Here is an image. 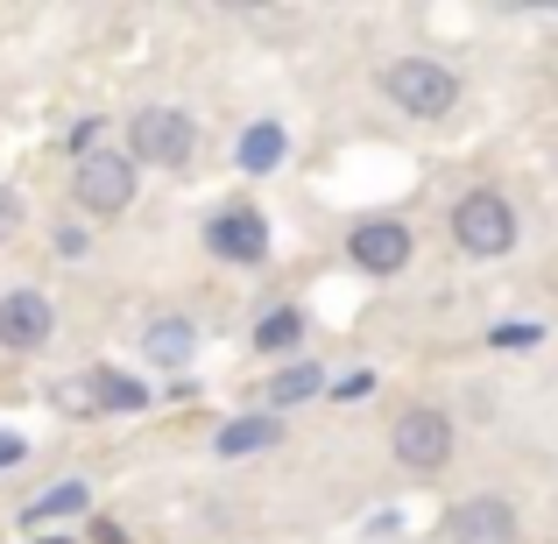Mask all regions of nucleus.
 Returning a JSON list of instances; mask_svg holds the SVG:
<instances>
[{"mask_svg":"<svg viewBox=\"0 0 558 544\" xmlns=\"http://www.w3.org/2000/svg\"><path fill=\"white\" fill-rule=\"evenodd\" d=\"M290 156V128L283 121H255L241 142H233V164L247 170V178H262V170H276Z\"/></svg>","mask_w":558,"mask_h":544,"instance_id":"nucleus-13","label":"nucleus"},{"mask_svg":"<svg viewBox=\"0 0 558 544\" xmlns=\"http://www.w3.org/2000/svg\"><path fill=\"white\" fill-rule=\"evenodd\" d=\"M452 418L438 403H410L403 418H396L389 446H396V467H410V474H438V467L452 460Z\"/></svg>","mask_w":558,"mask_h":544,"instance_id":"nucleus-5","label":"nucleus"},{"mask_svg":"<svg viewBox=\"0 0 558 544\" xmlns=\"http://www.w3.org/2000/svg\"><path fill=\"white\" fill-rule=\"evenodd\" d=\"M50 241H57V255H85V233H78V227H57Z\"/></svg>","mask_w":558,"mask_h":544,"instance_id":"nucleus-21","label":"nucleus"},{"mask_svg":"<svg viewBox=\"0 0 558 544\" xmlns=\"http://www.w3.org/2000/svg\"><path fill=\"white\" fill-rule=\"evenodd\" d=\"M85 509H93L85 481H50L36 503H22V523H64V517H85Z\"/></svg>","mask_w":558,"mask_h":544,"instance_id":"nucleus-15","label":"nucleus"},{"mask_svg":"<svg viewBox=\"0 0 558 544\" xmlns=\"http://www.w3.org/2000/svg\"><path fill=\"white\" fill-rule=\"evenodd\" d=\"M57 333V304L43 290H8L0 298V354H43Z\"/></svg>","mask_w":558,"mask_h":544,"instance_id":"nucleus-9","label":"nucleus"},{"mask_svg":"<svg viewBox=\"0 0 558 544\" xmlns=\"http://www.w3.org/2000/svg\"><path fill=\"white\" fill-rule=\"evenodd\" d=\"M128 156L142 170H184L198 156V121L184 107H142L128 121Z\"/></svg>","mask_w":558,"mask_h":544,"instance_id":"nucleus-4","label":"nucleus"},{"mask_svg":"<svg viewBox=\"0 0 558 544\" xmlns=\"http://www.w3.org/2000/svg\"><path fill=\"white\" fill-rule=\"evenodd\" d=\"M304 326H312V318H304V304H276V312L255 318V333H247V340H255L262 354H298V347H304Z\"/></svg>","mask_w":558,"mask_h":544,"instance_id":"nucleus-14","label":"nucleus"},{"mask_svg":"<svg viewBox=\"0 0 558 544\" xmlns=\"http://www.w3.org/2000/svg\"><path fill=\"white\" fill-rule=\"evenodd\" d=\"M28 460V438L22 432H0V467H22Z\"/></svg>","mask_w":558,"mask_h":544,"instance_id":"nucleus-20","label":"nucleus"},{"mask_svg":"<svg viewBox=\"0 0 558 544\" xmlns=\"http://www.w3.org/2000/svg\"><path fill=\"white\" fill-rule=\"evenodd\" d=\"M517 503L509 495H466L446 517V544H517Z\"/></svg>","mask_w":558,"mask_h":544,"instance_id":"nucleus-10","label":"nucleus"},{"mask_svg":"<svg viewBox=\"0 0 558 544\" xmlns=\"http://www.w3.org/2000/svg\"><path fill=\"white\" fill-rule=\"evenodd\" d=\"M318 389H326V375H318L312 361H290L276 382H262V396H269V418H276V410H290V403H304V396H318Z\"/></svg>","mask_w":558,"mask_h":544,"instance_id":"nucleus-16","label":"nucleus"},{"mask_svg":"<svg viewBox=\"0 0 558 544\" xmlns=\"http://www.w3.org/2000/svg\"><path fill=\"white\" fill-rule=\"evenodd\" d=\"M488 347L495 354H531V347H545V326L537 318H502V326H488Z\"/></svg>","mask_w":558,"mask_h":544,"instance_id":"nucleus-17","label":"nucleus"},{"mask_svg":"<svg viewBox=\"0 0 558 544\" xmlns=\"http://www.w3.org/2000/svg\"><path fill=\"white\" fill-rule=\"evenodd\" d=\"M446 227H452V247H460V255H474V262H502L509 247H517L523 219H517V205H509L495 184H481V191H460V205H452Z\"/></svg>","mask_w":558,"mask_h":544,"instance_id":"nucleus-1","label":"nucleus"},{"mask_svg":"<svg viewBox=\"0 0 558 544\" xmlns=\"http://www.w3.org/2000/svg\"><path fill=\"white\" fill-rule=\"evenodd\" d=\"M276 438H283V418H269V410H255V418H227L213 432V452L219 460H247V452H269Z\"/></svg>","mask_w":558,"mask_h":544,"instance_id":"nucleus-12","label":"nucleus"},{"mask_svg":"<svg viewBox=\"0 0 558 544\" xmlns=\"http://www.w3.org/2000/svg\"><path fill=\"white\" fill-rule=\"evenodd\" d=\"M142 354H149L156 367H191V354H198V326H191L184 312H163V318H149V333H142Z\"/></svg>","mask_w":558,"mask_h":544,"instance_id":"nucleus-11","label":"nucleus"},{"mask_svg":"<svg viewBox=\"0 0 558 544\" xmlns=\"http://www.w3.org/2000/svg\"><path fill=\"white\" fill-rule=\"evenodd\" d=\"M50 544H64V537H50Z\"/></svg>","mask_w":558,"mask_h":544,"instance_id":"nucleus-22","label":"nucleus"},{"mask_svg":"<svg viewBox=\"0 0 558 544\" xmlns=\"http://www.w3.org/2000/svg\"><path fill=\"white\" fill-rule=\"evenodd\" d=\"M135 184H142V164L128 149H85L78 164H71V198L99 219H121L128 205H135Z\"/></svg>","mask_w":558,"mask_h":544,"instance_id":"nucleus-3","label":"nucleus"},{"mask_svg":"<svg viewBox=\"0 0 558 544\" xmlns=\"http://www.w3.org/2000/svg\"><path fill=\"white\" fill-rule=\"evenodd\" d=\"M205 247H213L219 262H241V269H255V262H269V219H262V205H219L213 219H205Z\"/></svg>","mask_w":558,"mask_h":544,"instance_id":"nucleus-6","label":"nucleus"},{"mask_svg":"<svg viewBox=\"0 0 558 544\" xmlns=\"http://www.w3.org/2000/svg\"><path fill=\"white\" fill-rule=\"evenodd\" d=\"M410 255H417V233H410L403 219H361V227L347 233V262H354L361 276H403Z\"/></svg>","mask_w":558,"mask_h":544,"instance_id":"nucleus-8","label":"nucleus"},{"mask_svg":"<svg viewBox=\"0 0 558 544\" xmlns=\"http://www.w3.org/2000/svg\"><path fill=\"white\" fill-rule=\"evenodd\" d=\"M381 99L410 121H446L460 107V71H446L438 57H396L381 71Z\"/></svg>","mask_w":558,"mask_h":544,"instance_id":"nucleus-2","label":"nucleus"},{"mask_svg":"<svg viewBox=\"0 0 558 544\" xmlns=\"http://www.w3.org/2000/svg\"><path fill=\"white\" fill-rule=\"evenodd\" d=\"M326 396H332V403H368V396H375V367H354V375H340Z\"/></svg>","mask_w":558,"mask_h":544,"instance_id":"nucleus-18","label":"nucleus"},{"mask_svg":"<svg viewBox=\"0 0 558 544\" xmlns=\"http://www.w3.org/2000/svg\"><path fill=\"white\" fill-rule=\"evenodd\" d=\"M57 403L85 410V418H107V410H121V418H135V410L156 403V389H142L135 375H121V367H85L71 389H57Z\"/></svg>","mask_w":558,"mask_h":544,"instance_id":"nucleus-7","label":"nucleus"},{"mask_svg":"<svg viewBox=\"0 0 558 544\" xmlns=\"http://www.w3.org/2000/svg\"><path fill=\"white\" fill-rule=\"evenodd\" d=\"M14 233H22V191L0 184V241H14Z\"/></svg>","mask_w":558,"mask_h":544,"instance_id":"nucleus-19","label":"nucleus"}]
</instances>
